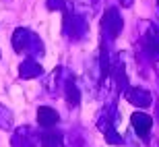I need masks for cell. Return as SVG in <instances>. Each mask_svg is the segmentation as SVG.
Here are the masks:
<instances>
[{
	"label": "cell",
	"mask_w": 159,
	"mask_h": 147,
	"mask_svg": "<svg viewBox=\"0 0 159 147\" xmlns=\"http://www.w3.org/2000/svg\"><path fill=\"white\" fill-rule=\"evenodd\" d=\"M143 44H145V48H147L149 52L155 54L159 58V29L151 27V29L145 33V37H143Z\"/></svg>",
	"instance_id": "11"
},
{
	"label": "cell",
	"mask_w": 159,
	"mask_h": 147,
	"mask_svg": "<svg viewBox=\"0 0 159 147\" xmlns=\"http://www.w3.org/2000/svg\"><path fill=\"white\" fill-rule=\"evenodd\" d=\"M58 120H60V116L54 108H50V106H39L37 108V122H39V126L52 129V126L58 124Z\"/></svg>",
	"instance_id": "9"
},
{
	"label": "cell",
	"mask_w": 159,
	"mask_h": 147,
	"mask_svg": "<svg viewBox=\"0 0 159 147\" xmlns=\"http://www.w3.org/2000/svg\"><path fill=\"white\" fill-rule=\"evenodd\" d=\"M118 2L124 6V8H128V6H132V2H134V0H118Z\"/></svg>",
	"instance_id": "16"
},
{
	"label": "cell",
	"mask_w": 159,
	"mask_h": 147,
	"mask_svg": "<svg viewBox=\"0 0 159 147\" xmlns=\"http://www.w3.org/2000/svg\"><path fill=\"white\" fill-rule=\"evenodd\" d=\"M60 73H62V69H56V71H54V75L50 77V79H48V85L46 87L50 89V91H56V89H58V79H60Z\"/></svg>",
	"instance_id": "14"
},
{
	"label": "cell",
	"mask_w": 159,
	"mask_h": 147,
	"mask_svg": "<svg viewBox=\"0 0 159 147\" xmlns=\"http://www.w3.org/2000/svg\"><path fill=\"white\" fill-rule=\"evenodd\" d=\"M101 29H103V40H107V41H114L120 33H122L124 21H122V15L118 12L116 6H110V8L106 11L103 21H101Z\"/></svg>",
	"instance_id": "3"
},
{
	"label": "cell",
	"mask_w": 159,
	"mask_h": 147,
	"mask_svg": "<svg viewBox=\"0 0 159 147\" xmlns=\"http://www.w3.org/2000/svg\"><path fill=\"white\" fill-rule=\"evenodd\" d=\"M41 75H43V66L33 56L25 58L21 62V66H19V77L21 79H35V77H41Z\"/></svg>",
	"instance_id": "8"
},
{
	"label": "cell",
	"mask_w": 159,
	"mask_h": 147,
	"mask_svg": "<svg viewBox=\"0 0 159 147\" xmlns=\"http://www.w3.org/2000/svg\"><path fill=\"white\" fill-rule=\"evenodd\" d=\"M66 2L64 0H48V8L50 11H60V8H64Z\"/></svg>",
	"instance_id": "15"
},
{
	"label": "cell",
	"mask_w": 159,
	"mask_h": 147,
	"mask_svg": "<svg viewBox=\"0 0 159 147\" xmlns=\"http://www.w3.org/2000/svg\"><path fill=\"white\" fill-rule=\"evenodd\" d=\"M126 100L132 106L149 108L151 102H153V95H151V91H147V89H143V87H128L126 89Z\"/></svg>",
	"instance_id": "6"
},
{
	"label": "cell",
	"mask_w": 159,
	"mask_h": 147,
	"mask_svg": "<svg viewBox=\"0 0 159 147\" xmlns=\"http://www.w3.org/2000/svg\"><path fill=\"white\" fill-rule=\"evenodd\" d=\"M62 27H64V36L70 41H79L87 36V21H85V17H81V15H77L72 11L64 12Z\"/></svg>",
	"instance_id": "2"
},
{
	"label": "cell",
	"mask_w": 159,
	"mask_h": 147,
	"mask_svg": "<svg viewBox=\"0 0 159 147\" xmlns=\"http://www.w3.org/2000/svg\"><path fill=\"white\" fill-rule=\"evenodd\" d=\"M64 91H66V102L70 104V106H79V102H81V91H79L77 83L68 79L64 81Z\"/></svg>",
	"instance_id": "12"
},
{
	"label": "cell",
	"mask_w": 159,
	"mask_h": 147,
	"mask_svg": "<svg viewBox=\"0 0 159 147\" xmlns=\"http://www.w3.org/2000/svg\"><path fill=\"white\" fill-rule=\"evenodd\" d=\"M11 44H12V50L17 54H31L33 58H35V52H37V56L43 54V44H41V40L33 31L25 29V27H17V29L12 31Z\"/></svg>",
	"instance_id": "1"
},
{
	"label": "cell",
	"mask_w": 159,
	"mask_h": 147,
	"mask_svg": "<svg viewBox=\"0 0 159 147\" xmlns=\"http://www.w3.org/2000/svg\"><path fill=\"white\" fill-rule=\"evenodd\" d=\"M130 122L134 126L136 135L143 137V139H147L149 137V130H151V124H153V116H149L145 112H134L132 118H130Z\"/></svg>",
	"instance_id": "7"
},
{
	"label": "cell",
	"mask_w": 159,
	"mask_h": 147,
	"mask_svg": "<svg viewBox=\"0 0 159 147\" xmlns=\"http://www.w3.org/2000/svg\"><path fill=\"white\" fill-rule=\"evenodd\" d=\"M39 145V139L35 135V129L33 126H19L11 137V147H37Z\"/></svg>",
	"instance_id": "5"
},
{
	"label": "cell",
	"mask_w": 159,
	"mask_h": 147,
	"mask_svg": "<svg viewBox=\"0 0 159 147\" xmlns=\"http://www.w3.org/2000/svg\"><path fill=\"white\" fill-rule=\"evenodd\" d=\"M116 110L114 108H106V110L99 114V120H97V126L101 129L103 137H106L107 143L112 145H122V137L116 133Z\"/></svg>",
	"instance_id": "4"
},
{
	"label": "cell",
	"mask_w": 159,
	"mask_h": 147,
	"mask_svg": "<svg viewBox=\"0 0 159 147\" xmlns=\"http://www.w3.org/2000/svg\"><path fill=\"white\" fill-rule=\"evenodd\" d=\"M39 147H64V135L60 130L48 129L39 137Z\"/></svg>",
	"instance_id": "10"
},
{
	"label": "cell",
	"mask_w": 159,
	"mask_h": 147,
	"mask_svg": "<svg viewBox=\"0 0 159 147\" xmlns=\"http://www.w3.org/2000/svg\"><path fill=\"white\" fill-rule=\"evenodd\" d=\"M12 122H15L12 112L8 110L6 106H2V104H0V129H2V130H11L12 129Z\"/></svg>",
	"instance_id": "13"
}]
</instances>
